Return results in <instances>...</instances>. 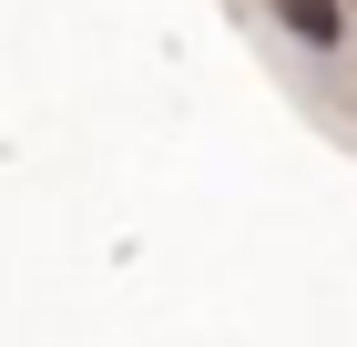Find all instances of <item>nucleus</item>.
Returning a JSON list of instances; mask_svg holds the SVG:
<instances>
[{
  "label": "nucleus",
  "mask_w": 357,
  "mask_h": 347,
  "mask_svg": "<svg viewBox=\"0 0 357 347\" xmlns=\"http://www.w3.org/2000/svg\"><path fill=\"white\" fill-rule=\"evenodd\" d=\"M266 10H275L286 31H296V41H317V52H327L337 31H347V10H337V0H266Z\"/></svg>",
  "instance_id": "nucleus-1"
}]
</instances>
